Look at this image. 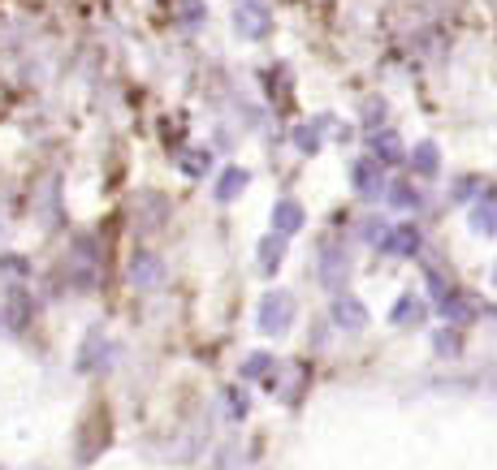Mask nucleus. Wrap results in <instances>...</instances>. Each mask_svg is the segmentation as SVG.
<instances>
[{
    "label": "nucleus",
    "instance_id": "nucleus-27",
    "mask_svg": "<svg viewBox=\"0 0 497 470\" xmlns=\"http://www.w3.org/2000/svg\"><path fill=\"white\" fill-rule=\"evenodd\" d=\"M225 397H230V414H233V419H247V397H243L238 389H230Z\"/></svg>",
    "mask_w": 497,
    "mask_h": 470
},
{
    "label": "nucleus",
    "instance_id": "nucleus-9",
    "mask_svg": "<svg viewBox=\"0 0 497 470\" xmlns=\"http://www.w3.org/2000/svg\"><path fill=\"white\" fill-rule=\"evenodd\" d=\"M251 186V173L247 169H243V164H225V169H221V173H216V203H233V199L243 195V190H247Z\"/></svg>",
    "mask_w": 497,
    "mask_h": 470
},
{
    "label": "nucleus",
    "instance_id": "nucleus-10",
    "mask_svg": "<svg viewBox=\"0 0 497 470\" xmlns=\"http://www.w3.org/2000/svg\"><path fill=\"white\" fill-rule=\"evenodd\" d=\"M471 233H481V238H493L497 233V190H484V195H476V203H471Z\"/></svg>",
    "mask_w": 497,
    "mask_h": 470
},
{
    "label": "nucleus",
    "instance_id": "nucleus-28",
    "mask_svg": "<svg viewBox=\"0 0 497 470\" xmlns=\"http://www.w3.org/2000/svg\"><path fill=\"white\" fill-rule=\"evenodd\" d=\"M493 285H497V263H493Z\"/></svg>",
    "mask_w": 497,
    "mask_h": 470
},
{
    "label": "nucleus",
    "instance_id": "nucleus-5",
    "mask_svg": "<svg viewBox=\"0 0 497 470\" xmlns=\"http://www.w3.org/2000/svg\"><path fill=\"white\" fill-rule=\"evenodd\" d=\"M419 246H424V238H419V229L415 225H389L381 238V250L385 255H398V260H411V255H419Z\"/></svg>",
    "mask_w": 497,
    "mask_h": 470
},
{
    "label": "nucleus",
    "instance_id": "nucleus-14",
    "mask_svg": "<svg viewBox=\"0 0 497 470\" xmlns=\"http://www.w3.org/2000/svg\"><path fill=\"white\" fill-rule=\"evenodd\" d=\"M325 126H329V117H316V121H303L295 130V147L303 151V156H316L320 151V143H325Z\"/></svg>",
    "mask_w": 497,
    "mask_h": 470
},
{
    "label": "nucleus",
    "instance_id": "nucleus-11",
    "mask_svg": "<svg viewBox=\"0 0 497 470\" xmlns=\"http://www.w3.org/2000/svg\"><path fill=\"white\" fill-rule=\"evenodd\" d=\"M372 156L385 169H394V164H407V147H402V138L394 130H372Z\"/></svg>",
    "mask_w": 497,
    "mask_h": 470
},
{
    "label": "nucleus",
    "instance_id": "nucleus-15",
    "mask_svg": "<svg viewBox=\"0 0 497 470\" xmlns=\"http://www.w3.org/2000/svg\"><path fill=\"white\" fill-rule=\"evenodd\" d=\"M104 358H109V341L99 337V332H91V337L83 341V350H78V358H74V367H78V372H96V367L104 363Z\"/></svg>",
    "mask_w": 497,
    "mask_h": 470
},
{
    "label": "nucleus",
    "instance_id": "nucleus-2",
    "mask_svg": "<svg viewBox=\"0 0 497 470\" xmlns=\"http://www.w3.org/2000/svg\"><path fill=\"white\" fill-rule=\"evenodd\" d=\"M350 186H355V195L364 199H385L389 190V181H385V164L377 156H364V160L350 164Z\"/></svg>",
    "mask_w": 497,
    "mask_h": 470
},
{
    "label": "nucleus",
    "instance_id": "nucleus-8",
    "mask_svg": "<svg viewBox=\"0 0 497 470\" xmlns=\"http://www.w3.org/2000/svg\"><path fill=\"white\" fill-rule=\"evenodd\" d=\"M303 225H307V211H303L298 199H277V203H273V229H277L282 238H295Z\"/></svg>",
    "mask_w": 497,
    "mask_h": 470
},
{
    "label": "nucleus",
    "instance_id": "nucleus-21",
    "mask_svg": "<svg viewBox=\"0 0 497 470\" xmlns=\"http://www.w3.org/2000/svg\"><path fill=\"white\" fill-rule=\"evenodd\" d=\"M5 320L9 328H22L31 320V302H26V293H9V307H5Z\"/></svg>",
    "mask_w": 497,
    "mask_h": 470
},
{
    "label": "nucleus",
    "instance_id": "nucleus-23",
    "mask_svg": "<svg viewBox=\"0 0 497 470\" xmlns=\"http://www.w3.org/2000/svg\"><path fill=\"white\" fill-rule=\"evenodd\" d=\"M432 350L450 358V354H459V350H463V341H459L454 328H441V332H432Z\"/></svg>",
    "mask_w": 497,
    "mask_h": 470
},
{
    "label": "nucleus",
    "instance_id": "nucleus-25",
    "mask_svg": "<svg viewBox=\"0 0 497 470\" xmlns=\"http://www.w3.org/2000/svg\"><path fill=\"white\" fill-rule=\"evenodd\" d=\"M385 220H364V225H359V238H364V242H377L381 246V238H385Z\"/></svg>",
    "mask_w": 497,
    "mask_h": 470
},
{
    "label": "nucleus",
    "instance_id": "nucleus-24",
    "mask_svg": "<svg viewBox=\"0 0 497 470\" xmlns=\"http://www.w3.org/2000/svg\"><path fill=\"white\" fill-rule=\"evenodd\" d=\"M481 186H484V181H481V178H471V173H467V178H459V181H454V203H471Z\"/></svg>",
    "mask_w": 497,
    "mask_h": 470
},
{
    "label": "nucleus",
    "instance_id": "nucleus-29",
    "mask_svg": "<svg viewBox=\"0 0 497 470\" xmlns=\"http://www.w3.org/2000/svg\"><path fill=\"white\" fill-rule=\"evenodd\" d=\"M493 315H497V307H493Z\"/></svg>",
    "mask_w": 497,
    "mask_h": 470
},
{
    "label": "nucleus",
    "instance_id": "nucleus-7",
    "mask_svg": "<svg viewBox=\"0 0 497 470\" xmlns=\"http://www.w3.org/2000/svg\"><path fill=\"white\" fill-rule=\"evenodd\" d=\"M407 164H411L415 178H437L441 173V147L432 143V138H424V143H415L411 151H407Z\"/></svg>",
    "mask_w": 497,
    "mask_h": 470
},
{
    "label": "nucleus",
    "instance_id": "nucleus-12",
    "mask_svg": "<svg viewBox=\"0 0 497 470\" xmlns=\"http://www.w3.org/2000/svg\"><path fill=\"white\" fill-rule=\"evenodd\" d=\"M424 315H429L424 298H415V293H402V298L394 302V311H389V324H394V328H419V324H424Z\"/></svg>",
    "mask_w": 497,
    "mask_h": 470
},
{
    "label": "nucleus",
    "instance_id": "nucleus-3",
    "mask_svg": "<svg viewBox=\"0 0 497 470\" xmlns=\"http://www.w3.org/2000/svg\"><path fill=\"white\" fill-rule=\"evenodd\" d=\"M316 276H320V285L325 290H342L347 285V276H350V255H347V246H337L329 242L325 250H320V268H316Z\"/></svg>",
    "mask_w": 497,
    "mask_h": 470
},
{
    "label": "nucleus",
    "instance_id": "nucleus-13",
    "mask_svg": "<svg viewBox=\"0 0 497 470\" xmlns=\"http://www.w3.org/2000/svg\"><path fill=\"white\" fill-rule=\"evenodd\" d=\"M255 260H260V272H264V276H273L285 263V238L277 233V229H273L268 238H260V246H255Z\"/></svg>",
    "mask_w": 497,
    "mask_h": 470
},
{
    "label": "nucleus",
    "instance_id": "nucleus-20",
    "mask_svg": "<svg viewBox=\"0 0 497 470\" xmlns=\"http://www.w3.org/2000/svg\"><path fill=\"white\" fill-rule=\"evenodd\" d=\"M268 372H273V354H264V350L243 358V380H264Z\"/></svg>",
    "mask_w": 497,
    "mask_h": 470
},
{
    "label": "nucleus",
    "instance_id": "nucleus-17",
    "mask_svg": "<svg viewBox=\"0 0 497 470\" xmlns=\"http://www.w3.org/2000/svg\"><path fill=\"white\" fill-rule=\"evenodd\" d=\"M385 199H389V208H398V211H415L419 203H424V195L415 190L411 181H389V190H385Z\"/></svg>",
    "mask_w": 497,
    "mask_h": 470
},
{
    "label": "nucleus",
    "instance_id": "nucleus-22",
    "mask_svg": "<svg viewBox=\"0 0 497 470\" xmlns=\"http://www.w3.org/2000/svg\"><path fill=\"white\" fill-rule=\"evenodd\" d=\"M208 164H212L208 151H182V156H178V169H186L191 178H203V173H208Z\"/></svg>",
    "mask_w": 497,
    "mask_h": 470
},
{
    "label": "nucleus",
    "instance_id": "nucleus-1",
    "mask_svg": "<svg viewBox=\"0 0 497 470\" xmlns=\"http://www.w3.org/2000/svg\"><path fill=\"white\" fill-rule=\"evenodd\" d=\"M295 315H298L295 293L273 290V293H264V298H260V311H255V328H260L264 337H282V332H290Z\"/></svg>",
    "mask_w": 497,
    "mask_h": 470
},
{
    "label": "nucleus",
    "instance_id": "nucleus-6",
    "mask_svg": "<svg viewBox=\"0 0 497 470\" xmlns=\"http://www.w3.org/2000/svg\"><path fill=\"white\" fill-rule=\"evenodd\" d=\"M333 324L342 328V332H364L368 307L355 298V293H337V298H333Z\"/></svg>",
    "mask_w": 497,
    "mask_h": 470
},
{
    "label": "nucleus",
    "instance_id": "nucleus-4",
    "mask_svg": "<svg viewBox=\"0 0 497 470\" xmlns=\"http://www.w3.org/2000/svg\"><path fill=\"white\" fill-rule=\"evenodd\" d=\"M233 22H238V35H243V39H264V35L273 31V14H268L264 0L243 5V9L233 14Z\"/></svg>",
    "mask_w": 497,
    "mask_h": 470
},
{
    "label": "nucleus",
    "instance_id": "nucleus-19",
    "mask_svg": "<svg viewBox=\"0 0 497 470\" xmlns=\"http://www.w3.org/2000/svg\"><path fill=\"white\" fill-rule=\"evenodd\" d=\"M139 216L148 220V229H156V225H165L169 220V203L160 195H148L143 203H139Z\"/></svg>",
    "mask_w": 497,
    "mask_h": 470
},
{
    "label": "nucleus",
    "instance_id": "nucleus-26",
    "mask_svg": "<svg viewBox=\"0 0 497 470\" xmlns=\"http://www.w3.org/2000/svg\"><path fill=\"white\" fill-rule=\"evenodd\" d=\"M381 117H385V104L381 99H372V104L364 108V126L368 130H381Z\"/></svg>",
    "mask_w": 497,
    "mask_h": 470
},
{
    "label": "nucleus",
    "instance_id": "nucleus-16",
    "mask_svg": "<svg viewBox=\"0 0 497 470\" xmlns=\"http://www.w3.org/2000/svg\"><path fill=\"white\" fill-rule=\"evenodd\" d=\"M130 276H134V285H139V290H148V285H160V281H165V268H160L156 255H139L134 268H130Z\"/></svg>",
    "mask_w": 497,
    "mask_h": 470
},
{
    "label": "nucleus",
    "instance_id": "nucleus-18",
    "mask_svg": "<svg viewBox=\"0 0 497 470\" xmlns=\"http://www.w3.org/2000/svg\"><path fill=\"white\" fill-rule=\"evenodd\" d=\"M437 311H441L446 320H467V315H471V302H467V293L450 290V293H441V298H437Z\"/></svg>",
    "mask_w": 497,
    "mask_h": 470
}]
</instances>
